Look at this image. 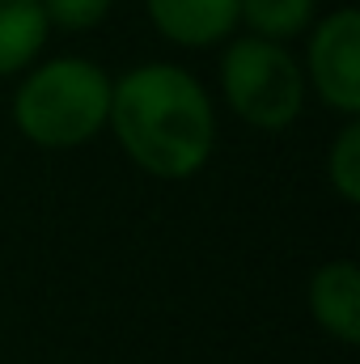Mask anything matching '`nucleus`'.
Masks as SVG:
<instances>
[{
	"label": "nucleus",
	"instance_id": "nucleus-3",
	"mask_svg": "<svg viewBox=\"0 0 360 364\" xmlns=\"http://www.w3.org/2000/svg\"><path fill=\"white\" fill-rule=\"evenodd\" d=\"M221 97L225 106L255 132H284L305 110V73L288 43H271L255 34H233L221 43Z\"/></svg>",
	"mask_w": 360,
	"mask_h": 364
},
{
	"label": "nucleus",
	"instance_id": "nucleus-6",
	"mask_svg": "<svg viewBox=\"0 0 360 364\" xmlns=\"http://www.w3.org/2000/svg\"><path fill=\"white\" fill-rule=\"evenodd\" d=\"M144 17L166 43L186 51H208L233 38L238 0H144Z\"/></svg>",
	"mask_w": 360,
	"mask_h": 364
},
{
	"label": "nucleus",
	"instance_id": "nucleus-10",
	"mask_svg": "<svg viewBox=\"0 0 360 364\" xmlns=\"http://www.w3.org/2000/svg\"><path fill=\"white\" fill-rule=\"evenodd\" d=\"M43 13H47V26L51 30H64V34H85V30H97L115 0H38Z\"/></svg>",
	"mask_w": 360,
	"mask_h": 364
},
{
	"label": "nucleus",
	"instance_id": "nucleus-5",
	"mask_svg": "<svg viewBox=\"0 0 360 364\" xmlns=\"http://www.w3.org/2000/svg\"><path fill=\"white\" fill-rule=\"evenodd\" d=\"M305 305L314 326L344 343L356 348L360 343V267L356 259H327L305 284Z\"/></svg>",
	"mask_w": 360,
	"mask_h": 364
},
{
	"label": "nucleus",
	"instance_id": "nucleus-1",
	"mask_svg": "<svg viewBox=\"0 0 360 364\" xmlns=\"http://www.w3.org/2000/svg\"><path fill=\"white\" fill-rule=\"evenodd\" d=\"M106 132L140 174L186 182L216 153V102L191 68L144 60L110 81Z\"/></svg>",
	"mask_w": 360,
	"mask_h": 364
},
{
	"label": "nucleus",
	"instance_id": "nucleus-2",
	"mask_svg": "<svg viewBox=\"0 0 360 364\" xmlns=\"http://www.w3.org/2000/svg\"><path fill=\"white\" fill-rule=\"evenodd\" d=\"M110 73L85 55L34 60L9 102L21 140L47 153H68L97 140L110 119Z\"/></svg>",
	"mask_w": 360,
	"mask_h": 364
},
{
	"label": "nucleus",
	"instance_id": "nucleus-4",
	"mask_svg": "<svg viewBox=\"0 0 360 364\" xmlns=\"http://www.w3.org/2000/svg\"><path fill=\"white\" fill-rule=\"evenodd\" d=\"M305 90L339 119L360 114V13L352 4L314 17L305 30Z\"/></svg>",
	"mask_w": 360,
	"mask_h": 364
},
{
	"label": "nucleus",
	"instance_id": "nucleus-7",
	"mask_svg": "<svg viewBox=\"0 0 360 364\" xmlns=\"http://www.w3.org/2000/svg\"><path fill=\"white\" fill-rule=\"evenodd\" d=\"M51 38L38 0H0V77H21Z\"/></svg>",
	"mask_w": 360,
	"mask_h": 364
},
{
	"label": "nucleus",
	"instance_id": "nucleus-8",
	"mask_svg": "<svg viewBox=\"0 0 360 364\" xmlns=\"http://www.w3.org/2000/svg\"><path fill=\"white\" fill-rule=\"evenodd\" d=\"M318 17V0H238V26L255 38L292 43Z\"/></svg>",
	"mask_w": 360,
	"mask_h": 364
},
{
	"label": "nucleus",
	"instance_id": "nucleus-9",
	"mask_svg": "<svg viewBox=\"0 0 360 364\" xmlns=\"http://www.w3.org/2000/svg\"><path fill=\"white\" fill-rule=\"evenodd\" d=\"M327 182L344 203L360 199V119H344L327 149Z\"/></svg>",
	"mask_w": 360,
	"mask_h": 364
}]
</instances>
